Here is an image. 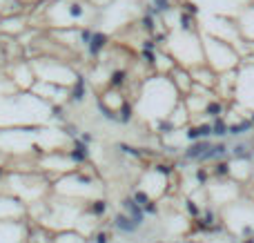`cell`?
<instances>
[{
	"label": "cell",
	"instance_id": "277c9868",
	"mask_svg": "<svg viewBox=\"0 0 254 243\" xmlns=\"http://www.w3.org/2000/svg\"><path fill=\"white\" fill-rule=\"evenodd\" d=\"M116 226H119L123 232H131V230H134V228H138V226H136V223H134V219H131V217H125V214H121V217H116Z\"/></svg>",
	"mask_w": 254,
	"mask_h": 243
},
{
	"label": "cell",
	"instance_id": "8992f818",
	"mask_svg": "<svg viewBox=\"0 0 254 243\" xmlns=\"http://www.w3.org/2000/svg\"><path fill=\"white\" fill-rule=\"evenodd\" d=\"M252 125L250 123H241V125H232V127H230V134H243L246 132V129H250Z\"/></svg>",
	"mask_w": 254,
	"mask_h": 243
},
{
	"label": "cell",
	"instance_id": "ba28073f",
	"mask_svg": "<svg viewBox=\"0 0 254 243\" xmlns=\"http://www.w3.org/2000/svg\"><path fill=\"white\" fill-rule=\"evenodd\" d=\"M105 210H107L105 201H96V205H94V212H96V214H103Z\"/></svg>",
	"mask_w": 254,
	"mask_h": 243
},
{
	"label": "cell",
	"instance_id": "5b68a950",
	"mask_svg": "<svg viewBox=\"0 0 254 243\" xmlns=\"http://www.w3.org/2000/svg\"><path fill=\"white\" fill-rule=\"evenodd\" d=\"M212 129H214V134H219V136H223V134H228V125L223 123V121H219V123L212 125Z\"/></svg>",
	"mask_w": 254,
	"mask_h": 243
},
{
	"label": "cell",
	"instance_id": "6da1fadb",
	"mask_svg": "<svg viewBox=\"0 0 254 243\" xmlns=\"http://www.w3.org/2000/svg\"><path fill=\"white\" fill-rule=\"evenodd\" d=\"M207 56L212 61V67L214 69H234V65L239 62V56L237 52L232 49V45L223 38H207Z\"/></svg>",
	"mask_w": 254,
	"mask_h": 243
},
{
	"label": "cell",
	"instance_id": "7a4b0ae2",
	"mask_svg": "<svg viewBox=\"0 0 254 243\" xmlns=\"http://www.w3.org/2000/svg\"><path fill=\"white\" fill-rule=\"evenodd\" d=\"M237 29L243 34V38L254 40V4H248V7L241 9L237 20Z\"/></svg>",
	"mask_w": 254,
	"mask_h": 243
},
{
	"label": "cell",
	"instance_id": "3957f363",
	"mask_svg": "<svg viewBox=\"0 0 254 243\" xmlns=\"http://www.w3.org/2000/svg\"><path fill=\"white\" fill-rule=\"evenodd\" d=\"M210 147L212 145H210V143H205V141H203V143H194V145L188 150V156H190V159H201V156L205 154Z\"/></svg>",
	"mask_w": 254,
	"mask_h": 243
},
{
	"label": "cell",
	"instance_id": "52a82bcc",
	"mask_svg": "<svg viewBox=\"0 0 254 243\" xmlns=\"http://www.w3.org/2000/svg\"><path fill=\"white\" fill-rule=\"evenodd\" d=\"M103 45H105V38H103V36H96V38L92 40V52H98Z\"/></svg>",
	"mask_w": 254,
	"mask_h": 243
},
{
	"label": "cell",
	"instance_id": "9c48e42d",
	"mask_svg": "<svg viewBox=\"0 0 254 243\" xmlns=\"http://www.w3.org/2000/svg\"><path fill=\"white\" fill-rule=\"evenodd\" d=\"M230 170H228V165L225 163H221V165H216V174H228Z\"/></svg>",
	"mask_w": 254,
	"mask_h": 243
},
{
	"label": "cell",
	"instance_id": "30bf717a",
	"mask_svg": "<svg viewBox=\"0 0 254 243\" xmlns=\"http://www.w3.org/2000/svg\"><path fill=\"white\" fill-rule=\"evenodd\" d=\"M98 243H107V237H105V235H101V237H98Z\"/></svg>",
	"mask_w": 254,
	"mask_h": 243
}]
</instances>
